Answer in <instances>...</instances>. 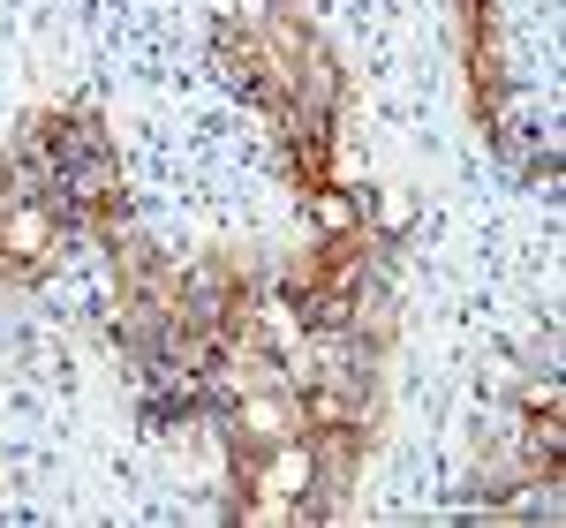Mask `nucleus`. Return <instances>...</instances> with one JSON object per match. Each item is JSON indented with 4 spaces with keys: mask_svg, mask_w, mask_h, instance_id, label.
<instances>
[]
</instances>
